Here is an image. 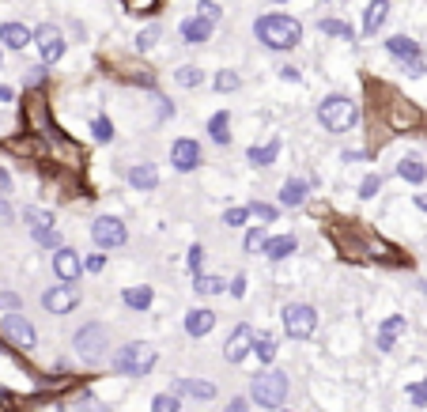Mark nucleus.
<instances>
[{
  "label": "nucleus",
  "mask_w": 427,
  "mask_h": 412,
  "mask_svg": "<svg viewBox=\"0 0 427 412\" xmlns=\"http://www.w3.org/2000/svg\"><path fill=\"white\" fill-rule=\"evenodd\" d=\"M254 35L261 38V46H269V49H295L303 42V23L291 16L272 12V16H261L254 23Z\"/></svg>",
  "instance_id": "1"
},
{
  "label": "nucleus",
  "mask_w": 427,
  "mask_h": 412,
  "mask_svg": "<svg viewBox=\"0 0 427 412\" xmlns=\"http://www.w3.org/2000/svg\"><path fill=\"white\" fill-rule=\"evenodd\" d=\"M250 401L261 408H283V401H288V375L276 371V367H265V371L254 375V382H250Z\"/></svg>",
  "instance_id": "2"
},
{
  "label": "nucleus",
  "mask_w": 427,
  "mask_h": 412,
  "mask_svg": "<svg viewBox=\"0 0 427 412\" xmlns=\"http://www.w3.org/2000/svg\"><path fill=\"white\" fill-rule=\"evenodd\" d=\"M72 348L83 363H103L106 355H110V329H106L103 322H87V325L76 329Z\"/></svg>",
  "instance_id": "3"
},
{
  "label": "nucleus",
  "mask_w": 427,
  "mask_h": 412,
  "mask_svg": "<svg viewBox=\"0 0 427 412\" xmlns=\"http://www.w3.org/2000/svg\"><path fill=\"white\" fill-rule=\"evenodd\" d=\"M156 360H159V352L151 348L148 341H129L110 355V367L122 375H148L151 367H156Z\"/></svg>",
  "instance_id": "4"
},
{
  "label": "nucleus",
  "mask_w": 427,
  "mask_h": 412,
  "mask_svg": "<svg viewBox=\"0 0 427 412\" xmlns=\"http://www.w3.org/2000/svg\"><path fill=\"white\" fill-rule=\"evenodd\" d=\"M317 122H322V129H329V133H348V129H356L359 110L344 95H329V99L317 102Z\"/></svg>",
  "instance_id": "5"
},
{
  "label": "nucleus",
  "mask_w": 427,
  "mask_h": 412,
  "mask_svg": "<svg viewBox=\"0 0 427 412\" xmlns=\"http://www.w3.org/2000/svg\"><path fill=\"white\" fill-rule=\"evenodd\" d=\"M283 329H288L291 341H306L317 329V310L310 302H288L283 307Z\"/></svg>",
  "instance_id": "6"
},
{
  "label": "nucleus",
  "mask_w": 427,
  "mask_h": 412,
  "mask_svg": "<svg viewBox=\"0 0 427 412\" xmlns=\"http://www.w3.org/2000/svg\"><path fill=\"white\" fill-rule=\"evenodd\" d=\"M91 238L98 250H117V246L129 242V231L117 216H98V220H91Z\"/></svg>",
  "instance_id": "7"
},
{
  "label": "nucleus",
  "mask_w": 427,
  "mask_h": 412,
  "mask_svg": "<svg viewBox=\"0 0 427 412\" xmlns=\"http://www.w3.org/2000/svg\"><path fill=\"white\" fill-rule=\"evenodd\" d=\"M30 38H35V46L42 49V61H46V64H57L64 57V35H61V27L38 23L35 30H30Z\"/></svg>",
  "instance_id": "8"
},
{
  "label": "nucleus",
  "mask_w": 427,
  "mask_h": 412,
  "mask_svg": "<svg viewBox=\"0 0 427 412\" xmlns=\"http://www.w3.org/2000/svg\"><path fill=\"white\" fill-rule=\"evenodd\" d=\"M386 49H390L397 61H404V72H409V76H423V49L416 46L412 38L393 35V38H386Z\"/></svg>",
  "instance_id": "9"
},
{
  "label": "nucleus",
  "mask_w": 427,
  "mask_h": 412,
  "mask_svg": "<svg viewBox=\"0 0 427 412\" xmlns=\"http://www.w3.org/2000/svg\"><path fill=\"white\" fill-rule=\"evenodd\" d=\"M0 329H4V337L12 341V344H19V348H35L38 344V333H35V325H30L23 314H4L0 318Z\"/></svg>",
  "instance_id": "10"
},
{
  "label": "nucleus",
  "mask_w": 427,
  "mask_h": 412,
  "mask_svg": "<svg viewBox=\"0 0 427 412\" xmlns=\"http://www.w3.org/2000/svg\"><path fill=\"white\" fill-rule=\"evenodd\" d=\"M254 337H257L254 325H235L231 337H227V344H223V360L227 363H242L246 355L254 352Z\"/></svg>",
  "instance_id": "11"
},
{
  "label": "nucleus",
  "mask_w": 427,
  "mask_h": 412,
  "mask_svg": "<svg viewBox=\"0 0 427 412\" xmlns=\"http://www.w3.org/2000/svg\"><path fill=\"white\" fill-rule=\"evenodd\" d=\"M42 307H46L49 314H72L76 307H80V291H76V284H57V288H49L46 295H42Z\"/></svg>",
  "instance_id": "12"
},
{
  "label": "nucleus",
  "mask_w": 427,
  "mask_h": 412,
  "mask_svg": "<svg viewBox=\"0 0 427 412\" xmlns=\"http://www.w3.org/2000/svg\"><path fill=\"white\" fill-rule=\"evenodd\" d=\"M83 273V261L76 257V250H69V246H57L53 250V276L61 280V284H76Z\"/></svg>",
  "instance_id": "13"
},
{
  "label": "nucleus",
  "mask_w": 427,
  "mask_h": 412,
  "mask_svg": "<svg viewBox=\"0 0 427 412\" xmlns=\"http://www.w3.org/2000/svg\"><path fill=\"white\" fill-rule=\"evenodd\" d=\"M170 163H174V170H197L201 167V144L189 140V136L174 140L170 144Z\"/></svg>",
  "instance_id": "14"
},
{
  "label": "nucleus",
  "mask_w": 427,
  "mask_h": 412,
  "mask_svg": "<svg viewBox=\"0 0 427 412\" xmlns=\"http://www.w3.org/2000/svg\"><path fill=\"white\" fill-rule=\"evenodd\" d=\"M212 329H216V310H204V307L185 310V337L201 341V337H208Z\"/></svg>",
  "instance_id": "15"
},
{
  "label": "nucleus",
  "mask_w": 427,
  "mask_h": 412,
  "mask_svg": "<svg viewBox=\"0 0 427 412\" xmlns=\"http://www.w3.org/2000/svg\"><path fill=\"white\" fill-rule=\"evenodd\" d=\"M174 394L193 397V401H216V386L204 382V378H178V382H174Z\"/></svg>",
  "instance_id": "16"
},
{
  "label": "nucleus",
  "mask_w": 427,
  "mask_h": 412,
  "mask_svg": "<svg viewBox=\"0 0 427 412\" xmlns=\"http://www.w3.org/2000/svg\"><path fill=\"white\" fill-rule=\"evenodd\" d=\"M27 227H30V235H35L38 242H46V246L57 242V238H53V216H49V212L27 208Z\"/></svg>",
  "instance_id": "17"
},
{
  "label": "nucleus",
  "mask_w": 427,
  "mask_h": 412,
  "mask_svg": "<svg viewBox=\"0 0 427 412\" xmlns=\"http://www.w3.org/2000/svg\"><path fill=\"white\" fill-rule=\"evenodd\" d=\"M182 38L185 42H193V46H201V42H208L212 38V30H216V23H208V19H201V16H189V19H182Z\"/></svg>",
  "instance_id": "18"
},
{
  "label": "nucleus",
  "mask_w": 427,
  "mask_h": 412,
  "mask_svg": "<svg viewBox=\"0 0 427 412\" xmlns=\"http://www.w3.org/2000/svg\"><path fill=\"white\" fill-rule=\"evenodd\" d=\"M386 19H390V0H370L363 8V35H378Z\"/></svg>",
  "instance_id": "19"
},
{
  "label": "nucleus",
  "mask_w": 427,
  "mask_h": 412,
  "mask_svg": "<svg viewBox=\"0 0 427 412\" xmlns=\"http://www.w3.org/2000/svg\"><path fill=\"white\" fill-rule=\"evenodd\" d=\"M295 235H276V238H265V246H261V254L269 257V261H283V257L295 254Z\"/></svg>",
  "instance_id": "20"
},
{
  "label": "nucleus",
  "mask_w": 427,
  "mask_h": 412,
  "mask_svg": "<svg viewBox=\"0 0 427 412\" xmlns=\"http://www.w3.org/2000/svg\"><path fill=\"white\" fill-rule=\"evenodd\" d=\"M280 155V136H272L269 144H254V148H246V159H250V167H269V163H276Z\"/></svg>",
  "instance_id": "21"
},
{
  "label": "nucleus",
  "mask_w": 427,
  "mask_h": 412,
  "mask_svg": "<svg viewBox=\"0 0 427 412\" xmlns=\"http://www.w3.org/2000/svg\"><path fill=\"white\" fill-rule=\"evenodd\" d=\"M0 42H4V49H27L30 46V27H23V23H0Z\"/></svg>",
  "instance_id": "22"
},
{
  "label": "nucleus",
  "mask_w": 427,
  "mask_h": 412,
  "mask_svg": "<svg viewBox=\"0 0 427 412\" xmlns=\"http://www.w3.org/2000/svg\"><path fill=\"white\" fill-rule=\"evenodd\" d=\"M397 178L412 182V186H423V182H427V163H423L420 155H404V159L397 163Z\"/></svg>",
  "instance_id": "23"
},
{
  "label": "nucleus",
  "mask_w": 427,
  "mask_h": 412,
  "mask_svg": "<svg viewBox=\"0 0 427 412\" xmlns=\"http://www.w3.org/2000/svg\"><path fill=\"white\" fill-rule=\"evenodd\" d=\"M125 178H129V186H133V189H156V186H159V170L148 167V163H136V167H129Z\"/></svg>",
  "instance_id": "24"
},
{
  "label": "nucleus",
  "mask_w": 427,
  "mask_h": 412,
  "mask_svg": "<svg viewBox=\"0 0 427 412\" xmlns=\"http://www.w3.org/2000/svg\"><path fill=\"white\" fill-rule=\"evenodd\" d=\"M208 136L216 140V144H231V114L227 110H216L212 117H208Z\"/></svg>",
  "instance_id": "25"
},
{
  "label": "nucleus",
  "mask_w": 427,
  "mask_h": 412,
  "mask_svg": "<svg viewBox=\"0 0 427 412\" xmlns=\"http://www.w3.org/2000/svg\"><path fill=\"white\" fill-rule=\"evenodd\" d=\"M151 299H156V291H151L148 284H140V288H125V291H122L125 310H148V307H151Z\"/></svg>",
  "instance_id": "26"
},
{
  "label": "nucleus",
  "mask_w": 427,
  "mask_h": 412,
  "mask_svg": "<svg viewBox=\"0 0 427 412\" xmlns=\"http://www.w3.org/2000/svg\"><path fill=\"white\" fill-rule=\"evenodd\" d=\"M306 201V182L303 178H288L280 189V204H288V208H299V204Z\"/></svg>",
  "instance_id": "27"
},
{
  "label": "nucleus",
  "mask_w": 427,
  "mask_h": 412,
  "mask_svg": "<svg viewBox=\"0 0 427 412\" xmlns=\"http://www.w3.org/2000/svg\"><path fill=\"white\" fill-rule=\"evenodd\" d=\"M254 355H257V360L261 363H276V337H269V333H257V337H254Z\"/></svg>",
  "instance_id": "28"
},
{
  "label": "nucleus",
  "mask_w": 427,
  "mask_h": 412,
  "mask_svg": "<svg viewBox=\"0 0 427 412\" xmlns=\"http://www.w3.org/2000/svg\"><path fill=\"white\" fill-rule=\"evenodd\" d=\"M193 288H197V295H220V291H227V284L220 276H208V273H197Z\"/></svg>",
  "instance_id": "29"
},
{
  "label": "nucleus",
  "mask_w": 427,
  "mask_h": 412,
  "mask_svg": "<svg viewBox=\"0 0 427 412\" xmlns=\"http://www.w3.org/2000/svg\"><path fill=\"white\" fill-rule=\"evenodd\" d=\"M174 83H178V88H201V83H204V72L197 69V64H182V69L174 72Z\"/></svg>",
  "instance_id": "30"
},
{
  "label": "nucleus",
  "mask_w": 427,
  "mask_h": 412,
  "mask_svg": "<svg viewBox=\"0 0 427 412\" xmlns=\"http://www.w3.org/2000/svg\"><path fill=\"white\" fill-rule=\"evenodd\" d=\"M91 136H95V144H110V140H114V122L106 114H98L91 122Z\"/></svg>",
  "instance_id": "31"
},
{
  "label": "nucleus",
  "mask_w": 427,
  "mask_h": 412,
  "mask_svg": "<svg viewBox=\"0 0 427 412\" xmlns=\"http://www.w3.org/2000/svg\"><path fill=\"white\" fill-rule=\"evenodd\" d=\"M322 30H325L329 38H344V42H352V38H356V30L348 27L344 19H322Z\"/></svg>",
  "instance_id": "32"
},
{
  "label": "nucleus",
  "mask_w": 427,
  "mask_h": 412,
  "mask_svg": "<svg viewBox=\"0 0 427 412\" xmlns=\"http://www.w3.org/2000/svg\"><path fill=\"white\" fill-rule=\"evenodd\" d=\"M159 38H163V27H159V23H151V27H144V30L136 35V49H140V53H148L151 46H159Z\"/></svg>",
  "instance_id": "33"
},
{
  "label": "nucleus",
  "mask_w": 427,
  "mask_h": 412,
  "mask_svg": "<svg viewBox=\"0 0 427 412\" xmlns=\"http://www.w3.org/2000/svg\"><path fill=\"white\" fill-rule=\"evenodd\" d=\"M401 333H404V318H401V314H390V318H386V322H382V329H378V337H390V341H397V337H401Z\"/></svg>",
  "instance_id": "34"
},
{
  "label": "nucleus",
  "mask_w": 427,
  "mask_h": 412,
  "mask_svg": "<svg viewBox=\"0 0 427 412\" xmlns=\"http://www.w3.org/2000/svg\"><path fill=\"white\" fill-rule=\"evenodd\" d=\"M178 408H182V401H178L174 389H170V394H159L156 401H151V412H178Z\"/></svg>",
  "instance_id": "35"
},
{
  "label": "nucleus",
  "mask_w": 427,
  "mask_h": 412,
  "mask_svg": "<svg viewBox=\"0 0 427 412\" xmlns=\"http://www.w3.org/2000/svg\"><path fill=\"white\" fill-rule=\"evenodd\" d=\"M246 220H250V208H246V204H235V208L223 212V223L227 227H246Z\"/></svg>",
  "instance_id": "36"
},
{
  "label": "nucleus",
  "mask_w": 427,
  "mask_h": 412,
  "mask_svg": "<svg viewBox=\"0 0 427 412\" xmlns=\"http://www.w3.org/2000/svg\"><path fill=\"white\" fill-rule=\"evenodd\" d=\"M238 72H231V69H223V72H216V91H238Z\"/></svg>",
  "instance_id": "37"
},
{
  "label": "nucleus",
  "mask_w": 427,
  "mask_h": 412,
  "mask_svg": "<svg viewBox=\"0 0 427 412\" xmlns=\"http://www.w3.org/2000/svg\"><path fill=\"white\" fill-rule=\"evenodd\" d=\"M197 16L201 19H208V23H220V4H216V0H201V4H197Z\"/></svg>",
  "instance_id": "38"
},
{
  "label": "nucleus",
  "mask_w": 427,
  "mask_h": 412,
  "mask_svg": "<svg viewBox=\"0 0 427 412\" xmlns=\"http://www.w3.org/2000/svg\"><path fill=\"white\" fill-rule=\"evenodd\" d=\"M265 231H261V227H254V231H246V254H257L261 246H265Z\"/></svg>",
  "instance_id": "39"
},
{
  "label": "nucleus",
  "mask_w": 427,
  "mask_h": 412,
  "mask_svg": "<svg viewBox=\"0 0 427 412\" xmlns=\"http://www.w3.org/2000/svg\"><path fill=\"white\" fill-rule=\"evenodd\" d=\"M378 189H382V178H378V175H367L363 182H359V197H363V201H367V197H375Z\"/></svg>",
  "instance_id": "40"
},
{
  "label": "nucleus",
  "mask_w": 427,
  "mask_h": 412,
  "mask_svg": "<svg viewBox=\"0 0 427 412\" xmlns=\"http://www.w3.org/2000/svg\"><path fill=\"white\" fill-rule=\"evenodd\" d=\"M409 397H412V405H427V378H423V382H412L409 386Z\"/></svg>",
  "instance_id": "41"
},
{
  "label": "nucleus",
  "mask_w": 427,
  "mask_h": 412,
  "mask_svg": "<svg viewBox=\"0 0 427 412\" xmlns=\"http://www.w3.org/2000/svg\"><path fill=\"white\" fill-rule=\"evenodd\" d=\"M246 208H250V216H261V220H276V208H272V204L254 201V204H246Z\"/></svg>",
  "instance_id": "42"
},
{
  "label": "nucleus",
  "mask_w": 427,
  "mask_h": 412,
  "mask_svg": "<svg viewBox=\"0 0 427 412\" xmlns=\"http://www.w3.org/2000/svg\"><path fill=\"white\" fill-rule=\"evenodd\" d=\"M185 261H189V273L197 276V273H201V265H204V250H201V246H193V250H189V257H185Z\"/></svg>",
  "instance_id": "43"
},
{
  "label": "nucleus",
  "mask_w": 427,
  "mask_h": 412,
  "mask_svg": "<svg viewBox=\"0 0 427 412\" xmlns=\"http://www.w3.org/2000/svg\"><path fill=\"white\" fill-rule=\"evenodd\" d=\"M12 314V310H19V295H16V291H4V295H0V314Z\"/></svg>",
  "instance_id": "44"
},
{
  "label": "nucleus",
  "mask_w": 427,
  "mask_h": 412,
  "mask_svg": "<svg viewBox=\"0 0 427 412\" xmlns=\"http://www.w3.org/2000/svg\"><path fill=\"white\" fill-rule=\"evenodd\" d=\"M103 265H106V257H103V254H91V257L83 261V269H87V273H103Z\"/></svg>",
  "instance_id": "45"
},
{
  "label": "nucleus",
  "mask_w": 427,
  "mask_h": 412,
  "mask_svg": "<svg viewBox=\"0 0 427 412\" xmlns=\"http://www.w3.org/2000/svg\"><path fill=\"white\" fill-rule=\"evenodd\" d=\"M227 291H231L235 299H242V295H246V276H235L231 284H227Z\"/></svg>",
  "instance_id": "46"
},
{
  "label": "nucleus",
  "mask_w": 427,
  "mask_h": 412,
  "mask_svg": "<svg viewBox=\"0 0 427 412\" xmlns=\"http://www.w3.org/2000/svg\"><path fill=\"white\" fill-rule=\"evenodd\" d=\"M42 80H46V72H42V69H35V72H27V88H38Z\"/></svg>",
  "instance_id": "47"
},
{
  "label": "nucleus",
  "mask_w": 427,
  "mask_h": 412,
  "mask_svg": "<svg viewBox=\"0 0 427 412\" xmlns=\"http://www.w3.org/2000/svg\"><path fill=\"white\" fill-rule=\"evenodd\" d=\"M8 189H12V175H8L4 167H0V193H8Z\"/></svg>",
  "instance_id": "48"
},
{
  "label": "nucleus",
  "mask_w": 427,
  "mask_h": 412,
  "mask_svg": "<svg viewBox=\"0 0 427 412\" xmlns=\"http://www.w3.org/2000/svg\"><path fill=\"white\" fill-rule=\"evenodd\" d=\"M227 412H246V397H235L231 405H227Z\"/></svg>",
  "instance_id": "49"
},
{
  "label": "nucleus",
  "mask_w": 427,
  "mask_h": 412,
  "mask_svg": "<svg viewBox=\"0 0 427 412\" xmlns=\"http://www.w3.org/2000/svg\"><path fill=\"white\" fill-rule=\"evenodd\" d=\"M0 99H4V102H12V99H16V91L8 88V83H0Z\"/></svg>",
  "instance_id": "50"
},
{
  "label": "nucleus",
  "mask_w": 427,
  "mask_h": 412,
  "mask_svg": "<svg viewBox=\"0 0 427 412\" xmlns=\"http://www.w3.org/2000/svg\"><path fill=\"white\" fill-rule=\"evenodd\" d=\"M416 208L427 212V193H416Z\"/></svg>",
  "instance_id": "51"
},
{
  "label": "nucleus",
  "mask_w": 427,
  "mask_h": 412,
  "mask_svg": "<svg viewBox=\"0 0 427 412\" xmlns=\"http://www.w3.org/2000/svg\"><path fill=\"white\" fill-rule=\"evenodd\" d=\"M0 69H4V49H0Z\"/></svg>",
  "instance_id": "52"
},
{
  "label": "nucleus",
  "mask_w": 427,
  "mask_h": 412,
  "mask_svg": "<svg viewBox=\"0 0 427 412\" xmlns=\"http://www.w3.org/2000/svg\"><path fill=\"white\" fill-rule=\"evenodd\" d=\"M276 4H283V0H276Z\"/></svg>",
  "instance_id": "53"
},
{
  "label": "nucleus",
  "mask_w": 427,
  "mask_h": 412,
  "mask_svg": "<svg viewBox=\"0 0 427 412\" xmlns=\"http://www.w3.org/2000/svg\"><path fill=\"white\" fill-rule=\"evenodd\" d=\"M325 4H329V0H325Z\"/></svg>",
  "instance_id": "54"
},
{
  "label": "nucleus",
  "mask_w": 427,
  "mask_h": 412,
  "mask_svg": "<svg viewBox=\"0 0 427 412\" xmlns=\"http://www.w3.org/2000/svg\"><path fill=\"white\" fill-rule=\"evenodd\" d=\"M283 412H288V408H283Z\"/></svg>",
  "instance_id": "55"
}]
</instances>
